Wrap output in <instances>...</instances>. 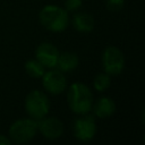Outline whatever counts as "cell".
<instances>
[{
	"label": "cell",
	"mask_w": 145,
	"mask_h": 145,
	"mask_svg": "<svg viewBox=\"0 0 145 145\" xmlns=\"http://www.w3.org/2000/svg\"><path fill=\"white\" fill-rule=\"evenodd\" d=\"M82 5H83L82 0H66L65 9L67 11H76L82 7Z\"/></svg>",
	"instance_id": "2e32d148"
},
{
	"label": "cell",
	"mask_w": 145,
	"mask_h": 145,
	"mask_svg": "<svg viewBox=\"0 0 145 145\" xmlns=\"http://www.w3.org/2000/svg\"><path fill=\"white\" fill-rule=\"evenodd\" d=\"M101 59L104 72H106L108 75L117 76L122 72L125 68V56L117 46H106L102 53Z\"/></svg>",
	"instance_id": "5b68a950"
},
{
	"label": "cell",
	"mask_w": 145,
	"mask_h": 145,
	"mask_svg": "<svg viewBox=\"0 0 145 145\" xmlns=\"http://www.w3.org/2000/svg\"><path fill=\"white\" fill-rule=\"evenodd\" d=\"M92 109H93L94 114L97 118L105 119V118L111 117L114 113V111H116V103H114V101L112 99L103 96V97H100L95 102L94 105H92Z\"/></svg>",
	"instance_id": "30bf717a"
},
{
	"label": "cell",
	"mask_w": 145,
	"mask_h": 145,
	"mask_svg": "<svg viewBox=\"0 0 145 145\" xmlns=\"http://www.w3.org/2000/svg\"><path fill=\"white\" fill-rule=\"evenodd\" d=\"M105 6L110 11H119L125 6V0H105Z\"/></svg>",
	"instance_id": "9a60e30c"
},
{
	"label": "cell",
	"mask_w": 145,
	"mask_h": 145,
	"mask_svg": "<svg viewBox=\"0 0 145 145\" xmlns=\"http://www.w3.org/2000/svg\"><path fill=\"white\" fill-rule=\"evenodd\" d=\"M72 25L76 31L88 33L94 28V18L87 12H77L72 17Z\"/></svg>",
	"instance_id": "7c38bea8"
},
{
	"label": "cell",
	"mask_w": 145,
	"mask_h": 145,
	"mask_svg": "<svg viewBox=\"0 0 145 145\" xmlns=\"http://www.w3.org/2000/svg\"><path fill=\"white\" fill-rule=\"evenodd\" d=\"M24 105L27 114L31 118L39 120L48 114L50 109V101L44 92L40 89H33L26 95Z\"/></svg>",
	"instance_id": "277c9868"
},
{
	"label": "cell",
	"mask_w": 145,
	"mask_h": 145,
	"mask_svg": "<svg viewBox=\"0 0 145 145\" xmlns=\"http://www.w3.org/2000/svg\"><path fill=\"white\" fill-rule=\"evenodd\" d=\"M37 130L50 140L59 138L63 133V123L57 117H43L37 121Z\"/></svg>",
	"instance_id": "ba28073f"
},
{
	"label": "cell",
	"mask_w": 145,
	"mask_h": 145,
	"mask_svg": "<svg viewBox=\"0 0 145 145\" xmlns=\"http://www.w3.org/2000/svg\"><path fill=\"white\" fill-rule=\"evenodd\" d=\"M58 57V49L49 42L41 43L35 50V59L39 60L45 68H56Z\"/></svg>",
	"instance_id": "9c48e42d"
},
{
	"label": "cell",
	"mask_w": 145,
	"mask_h": 145,
	"mask_svg": "<svg viewBox=\"0 0 145 145\" xmlns=\"http://www.w3.org/2000/svg\"><path fill=\"white\" fill-rule=\"evenodd\" d=\"M78 63H79L78 56L75 52L66 51V52L59 53L56 67L62 72H69V71L74 70V69H76Z\"/></svg>",
	"instance_id": "8fae6325"
},
{
	"label": "cell",
	"mask_w": 145,
	"mask_h": 145,
	"mask_svg": "<svg viewBox=\"0 0 145 145\" xmlns=\"http://www.w3.org/2000/svg\"><path fill=\"white\" fill-rule=\"evenodd\" d=\"M24 68L27 75L33 78H41L45 72V67L36 59H31L26 61L24 65Z\"/></svg>",
	"instance_id": "4fadbf2b"
},
{
	"label": "cell",
	"mask_w": 145,
	"mask_h": 145,
	"mask_svg": "<svg viewBox=\"0 0 145 145\" xmlns=\"http://www.w3.org/2000/svg\"><path fill=\"white\" fill-rule=\"evenodd\" d=\"M10 144H11L10 138H8L7 136L0 134V145H10Z\"/></svg>",
	"instance_id": "e0dca14e"
},
{
	"label": "cell",
	"mask_w": 145,
	"mask_h": 145,
	"mask_svg": "<svg viewBox=\"0 0 145 145\" xmlns=\"http://www.w3.org/2000/svg\"><path fill=\"white\" fill-rule=\"evenodd\" d=\"M74 135L75 137L80 142H89L94 138L96 134V123L93 118V116H89L87 113L80 114L79 118H77L74 121Z\"/></svg>",
	"instance_id": "8992f818"
},
{
	"label": "cell",
	"mask_w": 145,
	"mask_h": 145,
	"mask_svg": "<svg viewBox=\"0 0 145 145\" xmlns=\"http://www.w3.org/2000/svg\"><path fill=\"white\" fill-rule=\"evenodd\" d=\"M67 102L74 113L85 114L92 109L93 94L87 85L83 83H74L68 88Z\"/></svg>",
	"instance_id": "6da1fadb"
},
{
	"label": "cell",
	"mask_w": 145,
	"mask_h": 145,
	"mask_svg": "<svg viewBox=\"0 0 145 145\" xmlns=\"http://www.w3.org/2000/svg\"><path fill=\"white\" fill-rule=\"evenodd\" d=\"M37 133V121L33 118L18 119L9 127V138L11 143L24 144L34 138Z\"/></svg>",
	"instance_id": "3957f363"
},
{
	"label": "cell",
	"mask_w": 145,
	"mask_h": 145,
	"mask_svg": "<svg viewBox=\"0 0 145 145\" xmlns=\"http://www.w3.org/2000/svg\"><path fill=\"white\" fill-rule=\"evenodd\" d=\"M41 78H42V85L46 92L53 95H59L66 91L67 79L63 72L60 71L59 69L50 68V70L45 71Z\"/></svg>",
	"instance_id": "52a82bcc"
},
{
	"label": "cell",
	"mask_w": 145,
	"mask_h": 145,
	"mask_svg": "<svg viewBox=\"0 0 145 145\" xmlns=\"http://www.w3.org/2000/svg\"><path fill=\"white\" fill-rule=\"evenodd\" d=\"M40 22L49 31L59 33L65 31L69 24L68 11L56 5H46L40 11Z\"/></svg>",
	"instance_id": "7a4b0ae2"
},
{
	"label": "cell",
	"mask_w": 145,
	"mask_h": 145,
	"mask_svg": "<svg viewBox=\"0 0 145 145\" xmlns=\"http://www.w3.org/2000/svg\"><path fill=\"white\" fill-rule=\"evenodd\" d=\"M110 84H111V78L110 75H108L106 72H99L93 80V86L99 92H104L105 89H108L110 87Z\"/></svg>",
	"instance_id": "5bb4252c"
}]
</instances>
